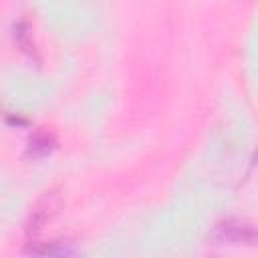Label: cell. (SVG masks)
Wrapping results in <instances>:
<instances>
[{
	"instance_id": "obj_1",
	"label": "cell",
	"mask_w": 258,
	"mask_h": 258,
	"mask_svg": "<svg viewBox=\"0 0 258 258\" xmlns=\"http://www.w3.org/2000/svg\"><path fill=\"white\" fill-rule=\"evenodd\" d=\"M214 238L218 242H252L254 240V230L250 224L246 222H238V220H226L222 224L216 226L214 230Z\"/></svg>"
},
{
	"instance_id": "obj_2",
	"label": "cell",
	"mask_w": 258,
	"mask_h": 258,
	"mask_svg": "<svg viewBox=\"0 0 258 258\" xmlns=\"http://www.w3.org/2000/svg\"><path fill=\"white\" fill-rule=\"evenodd\" d=\"M54 208H56V204H54V196L48 194V196L36 206V210L32 212L30 222H28V232H30V234H36V232L46 224V220H50V216L54 214Z\"/></svg>"
},
{
	"instance_id": "obj_3",
	"label": "cell",
	"mask_w": 258,
	"mask_h": 258,
	"mask_svg": "<svg viewBox=\"0 0 258 258\" xmlns=\"http://www.w3.org/2000/svg\"><path fill=\"white\" fill-rule=\"evenodd\" d=\"M54 147V137L50 133H44V131H36L30 141H28V153L32 157H42V155H48Z\"/></svg>"
},
{
	"instance_id": "obj_4",
	"label": "cell",
	"mask_w": 258,
	"mask_h": 258,
	"mask_svg": "<svg viewBox=\"0 0 258 258\" xmlns=\"http://www.w3.org/2000/svg\"><path fill=\"white\" fill-rule=\"evenodd\" d=\"M14 40L18 42V46H20L28 56H34V58L38 60L34 42H32V38H30V28H28V24H26L24 20H20V22L14 26Z\"/></svg>"
}]
</instances>
